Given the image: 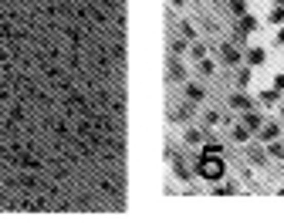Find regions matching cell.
<instances>
[{"label":"cell","mask_w":284,"mask_h":223,"mask_svg":"<svg viewBox=\"0 0 284 223\" xmlns=\"http://www.w3.org/2000/svg\"><path fill=\"white\" fill-rule=\"evenodd\" d=\"M203 176H206V179H217V176H223V162H220V159H213L210 162V156H206V159H203Z\"/></svg>","instance_id":"obj_1"},{"label":"cell","mask_w":284,"mask_h":223,"mask_svg":"<svg viewBox=\"0 0 284 223\" xmlns=\"http://www.w3.org/2000/svg\"><path fill=\"white\" fill-rule=\"evenodd\" d=\"M277 136H281V128L277 125H260V139H264V142H274Z\"/></svg>","instance_id":"obj_2"},{"label":"cell","mask_w":284,"mask_h":223,"mask_svg":"<svg viewBox=\"0 0 284 223\" xmlns=\"http://www.w3.org/2000/svg\"><path fill=\"white\" fill-rule=\"evenodd\" d=\"M264 58H268V54H264V48H251V51H247V61H251V64H264Z\"/></svg>","instance_id":"obj_3"},{"label":"cell","mask_w":284,"mask_h":223,"mask_svg":"<svg viewBox=\"0 0 284 223\" xmlns=\"http://www.w3.org/2000/svg\"><path fill=\"white\" fill-rule=\"evenodd\" d=\"M230 105L240 108V112H247V108H251V98H247V95H234V98H230Z\"/></svg>","instance_id":"obj_4"},{"label":"cell","mask_w":284,"mask_h":223,"mask_svg":"<svg viewBox=\"0 0 284 223\" xmlns=\"http://www.w3.org/2000/svg\"><path fill=\"white\" fill-rule=\"evenodd\" d=\"M234 139H237V142H247V139H251L247 125H237V128H234Z\"/></svg>","instance_id":"obj_5"},{"label":"cell","mask_w":284,"mask_h":223,"mask_svg":"<svg viewBox=\"0 0 284 223\" xmlns=\"http://www.w3.org/2000/svg\"><path fill=\"white\" fill-rule=\"evenodd\" d=\"M260 125H264L260 115H254V112H251V115H247V128H257V132H260Z\"/></svg>","instance_id":"obj_6"},{"label":"cell","mask_w":284,"mask_h":223,"mask_svg":"<svg viewBox=\"0 0 284 223\" xmlns=\"http://www.w3.org/2000/svg\"><path fill=\"white\" fill-rule=\"evenodd\" d=\"M223 58H227V61H240V51L237 48H223Z\"/></svg>","instance_id":"obj_7"},{"label":"cell","mask_w":284,"mask_h":223,"mask_svg":"<svg viewBox=\"0 0 284 223\" xmlns=\"http://www.w3.org/2000/svg\"><path fill=\"white\" fill-rule=\"evenodd\" d=\"M240 24H243V34H247V31H257V21H254V17H243Z\"/></svg>","instance_id":"obj_8"},{"label":"cell","mask_w":284,"mask_h":223,"mask_svg":"<svg viewBox=\"0 0 284 223\" xmlns=\"http://www.w3.org/2000/svg\"><path fill=\"white\" fill-rule=\"evenodd\" d=\"M281 21H284V10H281V7L271 10V24H281Z\"/></svg>","instance_id":"obj_9"},{"label":"cell","mask_w":284,"mask_h":223,"mask_svg":"<svg viewBox=\"0 0 284 223\" xmlns=\"http://www.w3.org/2000/svg\"><path fill=\"white\" fill-rule=\"evenodd\" d=\"M274 88H277V91H284V75H277V78H274Z\"/></svg>","instance_id":"obj_10"},{"label":"cell","mask_w":284,"mask_h":223,"mask_svg":"<svg viewBox=\"0 0 284 223\" xmlns=\"http://www.w3.org/2000/svg\"><path fill=\"white\" fill-rule=\"evenodd\" d=\"M277 44H284V27H281V31H277Z\"/></svg>","instance_id":"obj_11"},{"label":"cell","mask_w":284,"mask_h":223,"mask_svg":"<svg viewBox=\"0 0 284 223\" xmlns=\"http://www.w3.org/2000/svg\"><path fill=\"white\" fill-rule=\"evenodd\" d=\"M274 4H277V7H284V0H274Z\"/></svg>","instance_id":"obj_12"},{"label":"cell","mask_w":284,"mask_h":223,"mask_svg":"<svg viewBox=\"0 0 284 223\" xmlns=\"http://www.w3.org/2000/svg\"><path fill=\"white\" fill-rule=\"evenodd\" d=\"M281 115H284V102H281Z\"/></svg>","instance_id":"obj_13"}]
</instances>
